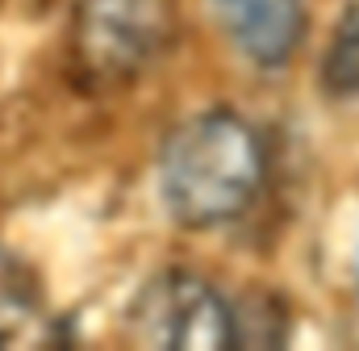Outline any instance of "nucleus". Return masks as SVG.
<instances>
[{
	"instance_id": "obj_3",
	"label": "nucleus",
	"mask_w": 359,
	"mask_h": 351,
	"mask_svg": "<svg viewBox=\"0 0 359 351\" xmlns=\"http://www.w3.org/2000/svg\"><path fill=\"white\" fill-rule=\"evenodd\" d=\"M130 331L142 347L163 351H222L238 347L230 305L184 267H168L142 284L130 305Z\"/></svg>"
},
{
	"instance_id": "obj_6",
	"label": "nucleus",
	"mask_w": 359,
	"mask_h": 351,
	"mask_svg": "<svg viewBox=\"0 0 359 351\" xmlns=\"http://www.w3.org/2000/svg\"><path fill=\"white\" fill-rule=\"evenodd\" d=\"M322 84L339 100H359V0L339 17L326 59H322Z\"/></svg>"
},
{
	"instance_id": "obj_2",
	"label": "nucleus",
	"mask_w": 359,
	"mask_h": 351,
	"mask_svg": "<svg viewBox=\"0 0 359 351\" xmlns=\"http://www.w3.org/2000/svg\"><path fill=\"white\" fill-rule=\"evenodd\" d=\"M176 38V0H76L72 51L96 80L142 76Z\"/></svg>"
},
{
	"instance_id": "obj_5",
	"label": "nucleus",
	"mask_w": 359,
	"mask_h": 351,
	"mask_svg": "<svg viewBox=\"0 0 359 351\" xmlns=\"http://www.w3.org/2000/svg\"><path fill=\"white\" fill-rule=\"evenodd\" d=\"M34 318H38L34 272L17 260L13 251L0 247V347H8L13 339H21Z\"/></svg>"
},
{
	"instance_id": "obj_4",
	"label": "nucleus",
	"mask_w": 359,
	"mask_h": 351,
	"mask_svg": "<svg viewBox=\"0 0 359 351\" xmlns=\"http://www.w3.org/2000/svg\"><path fill=\"white\" fill-rule=\"evenodd\" d=\"M234 51L255 67H280L305 38V0H213Z\"/></svg>"
},
{
	"instance_id": "obj_1",
	"label": "nucleus",
	"mask_w": 359,
	"mask_h": 351,
	"mask_svg": "<svg viewBox=\"0 0 359 351\" xmlns=\"http://www.w3.org/2000/svg\"><path fill=\"white\" fill-rule=\"evenodd\" d=\"M264 184L259 134L230 109L180 121L159 151V197L172 222L209 230L238 218Z\"/></svg>"
}]
</instances>
